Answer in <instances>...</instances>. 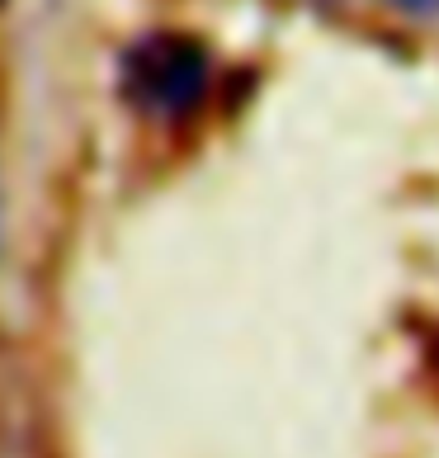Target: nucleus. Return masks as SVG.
<instances>
[{
  "instance_id": "1",
  "label": "nucleus",
  "mask_w": 439,
  "mask_h": 458,
  "mask_svg": "<svg viewBox=\"0 0 439 458\" xmlns=\"http://www.w3.org/2000/svg\"><path fill=\"white\" fill-rule=\"evenodd\" d=\"M123 86L132 105H142L147 114L184 118L208 95V53L180 33L142 38L123 62Z\"/></svg>"
},
{
  "instance_id": "2",
  "label": "nucleus",
  "mask_w": 439,
  "mask_h": 458,
  "mask_svg": "<svg viewBox=\"0 0 439 458\" xmlns=\"http://www.w3.org/2000/svg\"><path fill=\"white\" fill-rule=\"evenodd\" d=\"M387 5L407 20H439V0H387Z\"/></svg>"
}]
</instances>
